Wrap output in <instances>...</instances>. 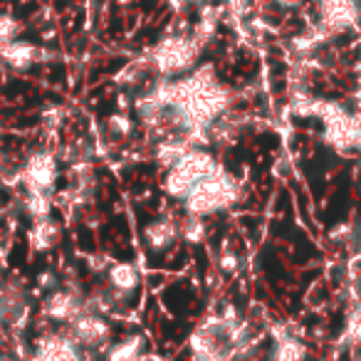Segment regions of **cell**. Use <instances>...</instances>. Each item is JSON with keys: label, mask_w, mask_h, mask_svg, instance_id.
<instances>
[{"label": "cell", "mask_w": 361, "mask_h": 361, "mask_svg": "<svg viewBox=\"0 0 361 361\" xmlns=\"http://www.w3.org/2000/svg\"><path fill=\"white\" fill-rule=\"evenodd\" d=\"M141 238H144V245L149 247L151 252L161 255V252L173 250L180 243V228H178V218L171 216H159L154 221H149L141 231Z\"/></svg>", "instance_id": "cell-9"}, {"label": "cell", "mask_w": 361, "mask_h": 361, "mask_svg": "<svg viewBox=\"0 0 361 361\" xmlns=\"http://www.w3.org/2000/svg\"><path fill=\"white\" fill-rule=\"evenodd\" d=\"M62 243V223L52 216L37 218L30 221L27 228V245L35 255H47V252L57 250Z\"/></svg>", "instance_id": "cell-11"}, {"label": "cell", "mask_w": 361, "mask_h": 361, "mask_svg": "<svg viewBox=\"0 0 361 361\" xmlns=\"http://www.w3.org/2000/svg\"><path fill=\"white\" fill-rule=\"evenodd\" d=\"M307 359H310V346L297 334L287 331V334H282V336H275L270 361H307Z\"/></svg>", "instance_id": "cell-14"}, {"label": "cell", "mask_w": 361, "mask_h": 361, "mask_svg": "<svg viewBox=\"0 0 361 361\" xmlns=\"http://www.w3.org/2000/svg\"><path fill=\"white\" fill-rule=\"evenodd\" d=\"M60 178V159L50 149H35L18 166V183L25 191L55 193Z\"/></svg>", "instance_id": "cell-4"}, {"label": "cell", "mask_w": 361, "mask_h": 361, "mask_svg": "<svg viewBox=\"0 0 361 361\" xmlns=\"http://www.w3.org/2000/svg\"><path fill=\"white\" fill-rule=\"evenodd\" d=\"M201 50H203V45L196 37L169 35L156 42V47L151 50L149 67L161 80H178V77L196 70Z\"/></svg>", "instance_id": "cell-3"}, {"label": "cell", "mask_w": 361, "mask_h": 361, "mask_svg": "<svg viewBox=\"0 0 361 361\" xmlns=\"http://www.w3.org/2000/svg\"><path fill=\"white\" fill-rule=\"evenodd\" d=\"M67 331L72 334V339L82 346V349H106L111 344V336H114V326L106 319V314H99V312L87 310L85 314H80Z\"/></svg>", "instance_id": "cell-7"}, {"label": "cell", "mask_w": 361, "mask_h": 361, "mask_svg": "<svg viewBox=\"0 0 361 361\" xmlns=\"http://www.w3.org/2000/svg\"><path fill=\"white\" fill-rule=\"evenodd\" d=\"M356 245H359V252H361V228H359V233H356Z\"/></svg>", "instance_id": "cell-24"}, {"label": "cell", "mask_w": 361, "mask_h": 361, "mask_svg": "<svg viewBox=\"0 0 361 361\" xmlns=\"http://www.w3.org/2000/svg\"><path fill=\"white\" fill-rule=\"evenodd\" d=\"M87 310H90V305H87V290H82L80 282L75 285V280H65V277H62L60 290L47 292L40 305L42 319H47L50 324H65V326H70Z\"/></svg>", "instance_id": "cell-5"}, {"label": "cell", "mask_w": 361, "mask_h": 361, "mask_svg": "<svg viewBox=\"0 0 361 361\" xmlns=\"http://www.w3.org/2000/svg\"><path fill=\"white\" fill-rule=\"evenodd\" d=\"M30 361H87L85 349L70 331H42L35 339Z\"/></svg>", "instance_id": "cell-8"}, {"label": "cell", "mask_w": 361, "mask_h": 361, "mask_svg": "<svg viewBox=\"0 0 361 361\" xmlns=\"http://www.w3.org/2000/svg\"><path fill=\"white\" fill-rule=\"evenodd\" d=\"M23 32V23L11 13H0V47L18 40Z\"/></svg>", "instance_id": "cell-19"}, {"label": "cell", "mask_w": 361, "mask_h": 361, "mask_svg": "<svg viewBox=\"0 0 361 361\" xmlns=\"http://www.w3.org/2000/svg\"><path fill=\"white\" fill-rule=\"evenodd\" d=\"M178 228H180V243H186V245H203L208 240L206 218L183 213V218H178Z\"/></svg>", "instance_id": "cell-16"}, {"label": "cell", "mask_w": 361, "mask_h": 361, "mask_svg": "<svg viewBox=\"0 0 361 361\" xmlns=\"http://www.w3.org/2000/svg\"><path fill=\"white\" fill-rule=\"evenodd\" d=\"M201 361H231V359H226V356H216V359H201Z\"/></svg>", "instance_id": "cell-23"}, {"label": "cell", "mask_w": 361, "mask_h": 361, "mask_svg": "<svg viewBox=\"0 0 361 361\" xmlns=\"http://www.w3.org/2000/svg\"><path fill=\"white\" fill-rule=\"evenodd\" d=\"M240 255H238L235 250H231V247H223L221 255H218V270L226 272V275H235L238 270H240Z\"/></svg>", "instance_id": "cell-21"}, {"label": "cell", "mask_w": 361, "mask_h": 361, "mask_svg": "<svg viewBox=\"0 0 361 361\" xmlns=\"http://www.w3.org/2000/svg\"><path fill=\"white\" fill-rule=\"evenodd\" d=\"M180 3H198V0H180Z\"/></svg>", "instance_id": "cell-25"}, {"label": "cell", "mask_w": 361, "mask_h": 361, "mask_svg": "<svg viewBox=\"0 0 361 361\" xmlns=\"http://www.w3.org/2000/svg\"><path fill=\"white\" fill-rule=\"evenodd\" d=\"M134 126H136V121L131 119L126 111H116V114H111L109 119H106V129H109V134L116 136V139H129V136L134 134Z\"/></svg>", "instance_id": "cell-18"}, {"label": "cell", "mask_w": 361, "mask_h": 361, "mask_svg": "<svg viewBox=\"0 0 361 361\" xmlns=\"http://www.w3.org/2000/svg\"><path fill=\"white\" fill-rule=\"evenodd\" d=\"M221 169L216 154L206 146H191L186 154L180 156L171 169H166L164 180H161V191L171 198V201H180L201 183L211 173Z\"/></svg>", "instance_id": "cell-2"}, {"label": "cell", "mask_w": 361, "mask_h": 361, "mask_svg": "<svg viewBox=\"0 0 361 361\" xmlns=\"http://www.w3.org/2000/svg\"><path fill=\"white\" fill-rule=\"evenodd\" d=\"M319 25L329 35L361 30V0H317Z\"/></svg>", "instance_id": "cell-6"}, {"label": "cell", "mask_w": 361, "mask_h": 361, "mask_svg": "<svg viewBox=\"0 0 361 361\" xmlns=\"http://www.w3.org/2000/svg\"><path fill=\"white\" fill-rule=\"evenodd\" d=\"M55 193H37V191H23V201H20V211L25 213L30 221L37 218L52 216L55 211Z\"/></svg>", "instance_id": "cell-15"}, {"label": "cell", "mask_w": 361, "mask_h": 361, "mask_svg": "<svg viewBox=\"0 0 361 361\" xmlns=\"http://www.w3.org/2000/svg\"><path fill=\"white\" fill-rule=\"evenodd\" d=\"M42 60V50L30 40H13L0 47V62L16 72H27Z\"/></svg>", "instance_id": "cell-12"}, {"label": "cell", "mask_w": 361, "mask_h": 361, "mask_svg": "<svg viewBox=\"0 0 361 361\" xmlns=\"http://www.w3.org/2000/svg\"><path fill=\"white\" fill-rule=\"evenodd\" d=\"M35 287L40 292H55L62 287V275L55 270V267H42L35 275Z\"/></svg>", "instance_id": "cell-20"}, {"label": "cell", "mask_w": 361, "mask_h": 361, "mask_svg": "<svg viewBox=\"0 0 361 361\" xmlns=\"http://www.w3.org/2000/svg\"><path fill=\"white\" fill-rule=\"evenodd\" d=\"M277 6H282V8H295V6H300L302 0H275Z\"/></svg>", "instance_id": "cell-22"}, {"label": "cell", "mask_w": 361, "mask_h": 361, "mask_svg": "<svg viewBox=\"0 0 361 361\" xmlns=\"http://www.w3.org/2000/svg\"><path fill=\"white\" fill-rule=\"evenodd\" d=\"M344 341L349 346H359L361 349V302H354L349 310L344 324Z\"/></svg>", "instance_id": "cell-17"}, {"label": "cell", "mask_w": 361, "mask_h": 361, "mask_svg": "<svg viewBox=\"0 0 361 361\" xmlns=\"http://www.w3.org/2000/svg\"><path fill=\"white\" fill-rule=\"evenodd\" d=\"M243 198L240 180L226 169H218L208 178H203L186 198H183V213L198 218H211L223 211H231Z\"/></svg>", "instance_id": "cell-1"}, {"label": "cell", "mask_w": 361, "mask_h": 361, "mask_svg": "<svg viewBox=\"0 0 361 361\" xmlns=\"http://www.w3.org/2000/svg\"><path fill=\"white\" fill-rule=\"evenodd\" d=\"M146 356L144 334H126L104 349V361H144Z\"/></svg>", "instance_id": "cell-13"}, {"label": "cell", "mask_w": 361, "mask_h": 361, "mask_svg": "<svg viewBox=\"0 0 361 361\" xmlns=\"http://www.w3.org/2000/svg\"><path fill=\"white\" fill-rule=\"evenodd\" d=\"M104 282L111 287L116 300L124 302L126 297H131L139 290L141 272H139V267H136V262H131V260H111L104 272Z\"/></svg>", "instance_id": "cell-10"}]
</instances>
